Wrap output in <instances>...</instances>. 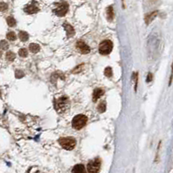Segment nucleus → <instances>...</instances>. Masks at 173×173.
Listing matches in <instances>:
<instances>
[{
    "mask_svg": "<svg viewBox=\"0 0 173 173\" xmlns=\"http://www.w3.org/2000/svg\"><path fill=\"white\" fill-rule=\"evenodd\" d=\"M122 1H124V0H122Z\"/></svg>",
    "mask_w": 173,
    "mask_h": 173,
    "instance_id": "obj_31",
    "label": "nucleus"
},
{
    "mask_svg": "<svg viewBox=\"0 0 173 173\" xmlns=\"http://www.w3.org/2000/svg\"><path fill=\"white\" fill-rule=\"evenodd\" d=\"M103 94H104V90L103 89H101V88L94 89V91L93 93V100H94V101H96L97 100H99L102 96Z\"/></svg>",
    "mask_w": 173,
    "mask_h": 173,
    "instance_id": "obj_12",
    "label": "nucleus"
},
{
    "mask_svg": "<svg viewBox=\"0 0 173 173\" xmlns=\"http://www.w3.org/2000/svg\"><path fill=\"white\" fill-rule=\"evenodd\" d=\"M6 37H7V39L10 40V41H15L16 38H17V36H16V34H15L13 31H10V32L6 35Z\"/></svg>",
    "mask_w": 173,
    "mask_h": 173,
    "instance_id": "obj_19",
    "label": "nucleus"
},
{
    "mask_svg": "<svg viewBox=\"0 0 173 173\" xmlns=\"http://www.w3.org/2000/svg\"><path fill=\"white\" fill-rule=\"evenodd\" d=\"M87 121H88V118L86 115L84 114L76 115L72 120V126L76 130H80L85 126V125L87 124Z\"/></svg>",
    "mask_w": 173,
    "mask_h": 173,
    "instance_id": "obj_2",
    "label": "nucleus"
},
{
    "mask_svg": "<svg viewBox=\"0 0 173 173\" xmlns=\"http://www.w3.org/2000/svg\"><path fill=\"white\" fill-rule=\"evenodd\" d=\"M18 54L21 57H26L28 56V51L26 49H21L19 51H18Z\"/></svg>",
    "mask_w": 173,
    "mask_h": 173,
    "instance_id": "obj_23",
    "label": "nucleus"
},
{
    "mask_svg": "<svg viewBox=\"0 0 173 173\" xmlns=\"http://www.w3.org/2000/svg\"><path fill=\"white\" fill-rule=\"evenodd\" d=\"M104 74L107 77H111L113 75V70L111 68V67H108L105 68V71H104Z\"/></svg>",
    "mask_w": 173,
    "mask_h": 173,
    "instance_id": "obj_21",
    "label": "nucleus"
},
{
    "mask_svg": "<svg viewBox=\"0 0 173 173\" xmlns=\"http://www.w3.org/2000/svg\"><path fill=\"white\" fill-rule=\"evenodd\" d=\"M101 168V160L99 159H96L88 165V173H98Z\"/></svg>",
    "mask_w": 173,
    "mask_h": 173,
    "instance_id": "obj_6",
    "label": "nucleus"
},
{
    "mask_svg": "<svg viewBox=\"0 0 173 173\" xmlns=\"http://www.w3.org/2000/svg\"><path fill=\"white\" fill-rule=\"evenodd\" d=\"M0 96H1V92H0Z\"/></svg>",
    "mask_w": 173,
    "mask_h": 173,
    "instance_id": "obj_30",
    "label": "nucleus"
},
{
    "mask_svg": "<svg viewBox=\"0 0 173 173\" xmlns=\"http://www.w3.org/2000/svg\"><path fill=\"white\" fill-rule=\"evenodd\" d=\"M76 48L81 54H88L90 52V48L83 42H78L76 43Z\"/></svg>",
    "mask_w": 173,
    "mask_h": 173,
    "instance_id": "obj_8",
    "label": "nucleus"
},
{
    "mask_svg": "<svg viewBox=\"0 0 173 173\" xmlns=\"http://www.w3.org/2000/svg\"><path fill=\"white\" fill-rule=\"evenodd\" d=\"M63 28L65 29V31L67 33L68 37H72L74 35V30L73 28V26H71L68 23H63Z\"/></svg>",
    "mask_w": 173,
    "mask_h": 173,
    "instance_id": "obj_11",
    "label": "nucleus"
},
{
    "mask_svg": "<svg viewBox=\"0 0 173 173\" xmlns=\"http://www.w3.org/2000/svg\"><path fill=\"white\" fill-rule=\"evenodd\" d=\"M0 48H1L2 50H7V49L9 48V44H8L7 41H5V40L0 41Z\"/></svg>",
    "mask_w": 173,
    "mask_h": 173,
    "instance_id": "obj_22",
    "label": "nucleus"
},
{
    "mask_svg": "<svg viewBox=\"0 0 173 173\" xmlns=\"http://www.w3.org/2000/svg\"><path fill=\"white\" fill-rule=\"evenodd\" d=\"M107 109V105H106V102L105 101H101L99 106H98V111L100 113H104Z\"/></svg>",
    "mask_w": 173,
    "mask_h": 173,
    "instance_id": "obj_18",
    "label": "nucleus"
},
{
    "mask_svg": "<svg viewBox=\"0 0 173 173\" xmlns=\"http://www.w3.org/2000/svg\"><path fill=\"white\" fill-rule=\"evenodd\" d=\"M159 38L156 35L152 34L148 40V50H149V55L150 57H154L155 54L159 50Z\"/></svg>",
    "mask_w": 173,
    "mask_h": 173,
    "instance_id": "obj_1",
    "label": "nucleus"
},
{
    "mask_svg": "<svg viewBox=\"0 0 173 173\" xmlns=\"http://www.w3.org/2000/svg\"><path fill=\"white\" fill-rule=\"evenodd\" d=\"M1 56H2V52L0 51V57H1Z\"/></svg>",
    "mask_w": 173,
    "mask_h": 173,
    "instance_id": "obj_29",
    "label": "nucleus"
},
{
    "mask_svg": "<svg viewBox=\"0 0 173 173\" xmlns=\"http://www.w3.org/2000/svg\"><path fill=\"white\" fill-rule=\"evenodd\" d=\"M68 107V100L66 97H61L57 101V110L59 112L64 111Z\"/></svg>",
    "mask_w": 173,
    "mask_h": 173,
    "instance_id": "obj_7",
    "label": "nucleus"
},
{
    "mask_svg": "<svg viewBox=\"0 0 173 173\" xmlns=\"http://www.w3.org/2000/svg\"><path fill=\"white\" fill-rule=\"evenodd\" d=\"M59 143L62 148H64L65 150H68V151L73 150L76 145L75 139L73 138H69V137L68 138H61L59 140Z\"/></svg>",
    "mask_w": 173,
    "mask_h": 173,
    "instance_id": "obj_4",
    "label": "nucleus"
},
{
    "mask_svg": "<svg viewBox=\"0 0 173 173\" xmlns=\"http://www.w3.org/2000/svg\"><path fill=\"white\" fill-rule=\"evenodd\" d=\"M68 10V3L67 2H61L58 3L57 7L55 9V13L58 17H64Z\"/></svg>",
    "mask_w": 173,
    "mask_h": 173,
    "instance_id": "obj_5",
    "label": "nucleus"
},
{
    "mask_svg": "<svg viewBox=\"0 0 173 173\" xmlns=\"http://www.w3.org/2000/svg\"><path fill=\"white\" fill-rule=\"evenodd\" d=\"M133 78H134V81H135L134 88H135V91H137V87H138V73H134Z\"/></svg>",
    "mask_w": 173,
    "mask_h": 173,
    "instance_id": "obj_27",
    "label": "nucleus"
},
{
    "mask_svg": "<svg viewBox=\"0 0 173 173\" xmlns=\"http://www.w3.org/2000/svg\"><path fill=\"white\" fill-rule=\"evenodd\" d=\"M38 10H39V8L37 7V5L35 3H30L24 8V11L28 14H34V13L38 12Z\"/></svg>",
    "mask_w": 173,
    "mask_h": 173,
    "instance_id": "obj_9",
    "label": "nucleus"
},
{
    "mask_svg": "<svg viewBox=\"0 0 173 173\" xmlns=\"http://www.w3.org/2000/svg\"><path fill=\"white\" fill-rule=\"evenodd\" d=\"M83 64H81V65H79V66H77L74 70H73V73L74 74H77V73H80L82 69H83Z\"/></svg>",
    "mask_w": 173,
    "mask_h": 173,
    "instance_id": "obj_26",
    "label": "nucleus"
},
{
    "mask_svg": "<svg viewBox=\"0 0 173 173\" xmlns=\"http://www.w3.org/2000/svg\"><path fill=\"white\" fill-rule=\"evenodd\" d=\"M18 37H19L20 40L23 41V42H26L29 39V34L25 31H20Z\"/></svg>",
    "mask_w": 173,
    "mask_h": 173,
    "instance_id": "obj_16",
    "label": "nucleus"
},
{
    "mask_svg": "<svg viewBox=\"0 0 173 173\" xmlns=\"http://www.w3.org/2000/svg\"><path fill=\"white\" fill-rule=\"evenodd\" d=\"M15 57H16V55H15L13 52L9 51V52L6 53V60H8V61H12L15 59Z\"/></svg>",
    "mask_w": 173,
    "mask_h": 173,
    "instance_id": "obj_20",
    "label": "nucleus"
},
{
    "mask_svg": "<svg viewBox=\"0 0 173 173\" xmlns=\"http://www.w3.org/2000/svg\"><path fill=\"white\" fill-rule=\"evenodd\" d=\"M152 74L149 73L146 77V82H150V81H152Z\"/></svg>",
    "mask_w": 173,
    "mask_h": 173,
    "instance_id": "obj_28",
    "label": "nucleus"
},
{
    "mask_svg": "<svg viewBox=\"0 0 173 173\" xmlns=\"http://www.w3.org/2000/svg\"><path fill=\"white\" fill-rule=\"evenodd\" d=\"M113 47H114V44L110 40H105L100 44L99 52L101 55H104V56L109 55L113 50Z\"/></svg>",
    "mask_w": 173,
    "mask_h": 173,
    "instance_id": "obj_3",
    "label": "nucleus"
},
{
    "mask_svg": "<svg viewBox=\"0 0 173 173\" xmlns=\"http://www.w3.org/2000/svg\"><path fill=\"white\" fill-rule=\"evenodd\" d=\"M15 76H16L17 79H20V78H22V77L24 76V74H23V72L22 70H17V71L15 72Z\"/></svg>",
    "mask_w": 173,
    "mask_h": 173,
    "instance_id": "obj_24",
    "label": "nucleus"
},
{
    "mask_svg": "<svg viewBox=\"0 0 173 173\" xmlns=\"http://www.w3.org/2000/svg\"><path fill=\"white\" fill-rule=\"evenodd\" d=\"M73 173H86L85 171V167L83 165H76L74 168H73Z\"/></svg>",
    "mask_w": 173,
    "mask_h": 173,
    "instance_id": "obj_14",
    "label": "nucleus"
},
{
    "mask_svg": "<svg viewBox=\"0 0 173 173\" xmlns=\"http://www.w3.org/2000/svg\"><path fill=\"white\" fill-rule=\"evenodd\" d=\"M157 15H158V11L156 10V11H153V12H152V13H150V14H148V15H146L145 16V23L148 25V24H150L154 19H155V17H157Z\"/></svg>",
    "mask_w": 173,
    "mask_h": 173,
    "instance_id": "obj_10",
    "label": "nucleus"
},
{
    "mask_svg": "<svg viewBox=\"0 0 173 173\" xmlns=\"http://www.w3.org/2000/svg\"><path fill=\"white\" fill-rule=\"evenodd\" d=\"M6 21H7V23H8V25L10 27H14L16 25V23H17L16 20L12 17H8L7 19H6Z\"/></svg>",
    "mask_w": 173,
    "mask_h": 173,
    "instance_id": "obj_17",
    "label": "nucleus"
},
{
    "mask_svg": "<svg viewBox=\"0 0 173 173\" xmlns=\"http://www.w3.org/2000/svg\"><path fill=\"white\" fill-rule=\"evenodd\" d=\"M39 50H40V46L38 44H37V43H31V44H30V52L36 54V53L39 52Z\"/></svg>",
    "mask_w": 173,
    "mask_h": 173,
    "instance_id": "obj_15",
    "label": "nucleus"
},
{
    "mask_svg": "<svg viewBox=\"0 0 173 173\" xmlns=\"http://www.w3.org/2000/svg\"><path fill=\"white\" fill-rule=\"evenodd\" d=\"M8 9V4L4 2L0 3V11H5Z\"/></svg>",
    "mask_w": 173,
    "mask_h": 173,
    "instance_id": "obj_25",
    "label": "nucleus"
},
{
    "mask_svg": "<svg viewBox=\"0 0 173 173\" xmlns=\"http://www.w3.org/2000/svg\"><path fill=\"white\" fill-rule=\"evenodd\" d=\"M114 8L112 5L108 6V9H107V17L108 19V21H113L114 20Z\"/></svg>",
    "mask_w": 173,
    "mask_h": 173,
    "instance_id": "obj_13",
    "label": "nucleus"
}]
</instances>
